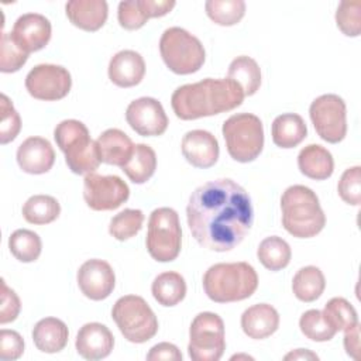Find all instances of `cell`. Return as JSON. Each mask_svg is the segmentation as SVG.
I'll list each match as a JSON object with an SVG mask.
<instances>
[{
    "label": "cell",
    "instance_id": "cell-15",
    "mask_svg": "<svg viewBox=\"0 0 361 361\" xmlns=\"http://www.w3.org/2000/svg\"><path fill=\"white\" fill-rule=\"evenodd\" d=\"M79 289L92 300H103L110 296L116 285V275L109 262L103 259H87L76 275Z\"/></svg>",
    "mask_w": 361,
    "mask_h": 361
},
{
    "label": "cell",
    "instance_id": "cell-18",
    "mask_svg": "<svg viewBox=\"0 0 361 361\" xmlns=\"http://www.w3.org/2000/svg\"><path fill=\"white\" fill-rule=\"evenodd\" d=\"M76 351L85 360L96 361L110 355L114 347L113 333L102 323L83 324L76 336Z\"/></svg>",
    "mask_w": 361,
    "mask_h": 361
},
{
    "label": "cell",
    "instance_id": "cell-21",
    "mask_svg": "<svg viewBox=\"0 0 361 361\" xmlns=\"http://www.w3.org/2000/svg\"><path fill=\"white\" fill-rule=\"evenodd\" d=\"M279 327V314L268 303L252 305L241 314V329L250 338L262 340L272 336Z\"/></svg>",
    "mask_w": 361,
    "mask_h": 361
},
{
    "label": "cell",
    "instance_id": "cell-24",
    "mask_svg": "<svg viewBox=\"0 0 361 361\" xmlns=\"http://www.w3.org/2000/svg\"><path fill=\"white\" fill-rule=\"evenodd\" d=\"M299 171L314 180H324L333 175L334 161L329 149L319 144H309L298 155Z\"/></svg>",
    "mask_w": 361,
    "mask_h": 361
},
{
    "label": "cell",
    "instance_id": "cell-33",
    "mask_svg": "<svg viewBox=\"0 0 361 361\" xmlns=\"http://www.w3.org/2000/svg\"><path fill=\"white\" fill-rule=\"evenodd\" d=\"M61 206L58 200L49 195H34L23 206V217L37 226L52 223L58 219Z\"/></svg>",
    "mask_w": 361,
    "mask_h": 361
},
{
    "label": "cell",
    "instance_id": "cell-41",
    "mask_svg": "<svg viewBox=\"0 0 361 361\" xmlns=\"http://www.w3.org/2000/svg\"><path fill=\"white\" fill-rule=\"evenodd\" d=\"M0 142L4 145L18 135L21 130V118L17 110L14 109L11 100L4 93H1L0 96Z\"/></svg>",
    "mask_w": 361,
    "mask_h": 361
},
{
    "label": "cell",
    "instance_id": "cell-25",
    "mask_svg": "<svg viewBox=\"0 0 361 361\" xmlns=\"http://www.w3.org/2000/svg\"><path fill=\"white\" fill-rule=\"evenodd\" d=\"M69 331L66 324L56 317L41 319L32 329V340L35 347L48 354L59 353L68 344Z\"/></svg>",
    "mask_w": 361,
    "mask_h": 361
},
{
    "label": "cell",
    "instance_id": "cell-3",
    "mask_svg": "<svg viewBox=\"0 0 361 361\" xmlns=\"http://www.w3.org/2000/svg\"><path fill=\"white\" fill-rule=\"evenodd\" d=\"M258 288V275L248 262H220L203 275V289L216 303H231L250 298Z\"/></svg>",
    "mask_w": 361,
    "mask_h": 361
},
{
    "label": "cell",
    "instance_id": "cell-16",
    "mask_svg": "<svg viewBox=\"0 0 361 361\" xmlns=\"http://www.w3.org/2000/svg\"><path fill=\"white\" fill-rule=\"evenodd\" d=\"M52 27L49 20L38 13L20 16L10 32L13 39L28 54L45 48L51 39Z\"/></svg>",
    "mask_w": 361,
    "mask_h": 361
},
{
    "label": "cell",
    "instance_id": "cell-4",
    "mask_svg": "<svg viewBox=\"0 0 361 361\" xmlns=\"http://www.w3.org/2000/svg\"><path fill=\"white\" fill-rule=\"evenodd\" d=\"M281 209L283 228L293 237L310 238L324 228V212L320 207L319 197L307 186H289L282 193Z\"/></svg>",
    "mask_w": 361,
    "mask_h": 361
},
{
    "label": "cell",
    "instance_id": "cell-1",
    "mask_svg": "<svg viewBox=\"0 0 361 361\" xmlns=\"http://www.w3.org/2000/svg\"><path fill=\"white\" fill-rule=\"evenodd\" d=\"M188 226L204 248L224 252L237 247L254 220L251 197L233 179H214L196 188L186 207Z\"/></svg>",
    "mask_w": 361,
    "mask_h": 361
},
{
    "label": "cell",
    "instance_id": "cell-44",
    "mask_svg": "<svg viewBox=\"0 0 361 361\" xmlns=\"http://www.w3.org/2000/svg\"><path fill=\"white\" fill-rule=\"evenodd\" d=\"M0 282H1L0 323L6 324V323H10V322L17 319V316L20 313V309H21V303H20V299H18L17 293L7 286L6 281L1 279Z\"/></svg>",
    "mask_w": 361,
    "mask_h": 361
},
{
    "label": "cell",
    "instance_id": "cell-12",
    "mask_svg": "<svg viewBox=\"0 0 361 361\" xmlns=\"http://www.w3.org/2000/svg\"><path fill=\"white\" fill-rule=\"evenodd\" d=\"M128 185L116 175L87 173L83 179V199L96 212L114 210L127 202Z\"/></svg>",
    "mask_w": 361,
    "mask_h": 361
},
{
    "label": "cell",
    "instance_id": "cell-38",
    "mask_svg": "<svg viewBox=\"0 0 361 361\" xmlns=\"http://www.w3.org/2000/svg\"><path fill=\"white\" fill-rule=\"evenodd\" d=\"M300 331L313 341H329L336 336V330L326 322L323 313L317 309L306 310L299 320Z\"/></svg>",
    "mask_w": 361,
    "mask_h": 361
},
{
    "label": "cell",
    "instance_id": "cell-39",
    "mask_svg": "<svg viewBox=\"0 0 361 361\" xmlns=\"http://www.w3.org/2000/svg\"><path fill=\"white\" fill-rule=\"evenodd\" d=\"M28 52H25L11 37L10 32L1 34L0 41V71L3 73L17 72L28 59Z\"/></svg>",
    "mask_w": 361,
    "mask_h": 361
},
{
    "label": "cell",
    "instance_id": "cell-28",
    "mask_svg": "<svg viewBox=\"0 0 361 361\" xmlns=\"http://www.w3.org/2000/svg\"><path fill=\"white\" fill-rule=\"evenodd\" d=\"M121 169L131 182L145 183L157 169L155 151L147 144H135L131 158Z\"/></svg>",
    "mask_w": 361,
    "mask_h": 361
},
{
    "label": "cell",
    "instance_id": "cell-36",
    "mask_svg": "<svg viewBox=\"0 0 361 361\" xmlns=\"http://www.w3.org/2000/svg\"><path fill=\"white\" fill-rule=\"evenodd\" d=\"M323 316L326 322L336 330L344 331L345 329L358 323V316L354 306L344 298L330 299L323 309Z\"/></svg>",
    "mask_w": 361,
    "mask_h": 361
},
{
    "label": "cell",
    "instance_id": "cell-47",
    "mask_svg": "<svg viewBox=\"0 0 361 361\" xmlns=\"http://www.w3.org/2000/svg\"><path fill=\"white\" fill-rule=\"evenodd\" d=\"M285 360H319V357L314 353L309 351V350L298 348V350L290 351L289 354H286Z\"/></svg>",
    "mask_w": 361,
    "mask_h": 361
},
{
    "label": "cell",
    "instance_id": "cell-13",
    "mask_svg": "<svg viewBox=\"0 0 361 361\" xmlns=\"http://www.w3.org/2000/svg\"><path fill=\"white\" fill-rule=\"evenodd\" d=\"M71 87V73L61 65L41 63L34 66L25 76L27 92L38 100H61L69 93Z\"/></svg>",
    "mask_w": 361,
    "mask_h": 361
},
{
    "label": "cell",
    "instance_id": "cell-6",
    "mask_svg": "<svg viewBox=\"0 0 361 361\" xmlns=\"http://www.w3.org/2000/svg\"><path fill=\"white\" fill-rule=\"evenodd\" d=\"M221 131L227 152L237 162L254 161L264 148V127L255 114H233L223 123Z\"/></svg>",
    "mask_w": 361,
    "mask_h": 361
},
{
    "label": "cell",
    "instance_id": "cell-32",
    "mask_svg": "<svg viewBox=\"0 0 361 361\" xmlns=\"http://www.w3.org/2000/svg\"><path fill=\"white\" fill-rule=\"evenodd\" d=\"M154 17H157V13L152 0H126L118 4L117 18L126 30H138Z\"/></svg>",
    "mask_w": 361,
    "mask_h": 361
},
{
    "label": "cell",
    "instance_id": "cell-40",
    "mask_svg": "<svg viewBox=\"0 0 361 361\" xmlns=\"http://www.w3.org/2000/svg\"><path fill=\"white\" fill-rule=\"evenodd\" d=\"M336 24L344 35L358 37L361 32V1H341L336 11Z\"/></svg>",
    "mask_w": 361,
    "mask_h": 361
},
{
    "label": "cell",
    "instance_id": "cell-9",
    "mask_svg": "<svg viewBox=\"0 0 361 361\" xmlns=\"http://www.w3.org/2000/svg\"><path fill=\"white\" fill-rule=\"evenodd\" d=\"M149 255L158 262H171L180 252L182 230L178 213L171 207H158L149 214L145 238Z\"/></svg>",
    "mask_w": 361,
    "mask_h": 361
},
{
    "label": "cell",
    "instance_id": "cell-46",
    "mask_svg": "<svg viewBox=\"0 0 361 361\" xmlns=\"http://www.w3.org/2000/svg\"><path fill=\"white\" fill-rule=\"evenodd\" d=\"M344 348L351 358H360V323L344 330Z\"/></svg>",
    "mask_w": 361,
    "mask_h": 361
},
{
    "label": "cell",
    "instance_id": "cell-45",
    "mask_svg": "<svg viewBox=\"0 0 361 361\" xmlns=\"http://www.w3.org/2000/svg\"><path fill=\"white\" fill-rule=\"evenodd\" d=\"M148 361H159V360H166V361H180L182 354L179 348L172 344V343H159L155 344L149 353L147 354Z\"/></svg>",
    "mask_w": 361,
    "mask_h": 361
},
{
    "label": "cell",
    "instance_id": "cell-2",
    "mask_svg": "<svg viewBox=\"0 0 361 361\" xmlns=\"http://www.w3.org/2000/svg\"><path fill=\"white\" fill-rule=\"evenodd\" d=\"M244 92L231 79H203L179 86L171 97L173 113L180 120H196L238 107Z\"/></svg>",
    "mask_w": 361,
    "mask_h": 361
},
{
    "label": "cell",
    "instance_id": "cell-20",
    "mask_svg": "<svg viewBox=\"0 0 361 361\" xmlns=\"http://www.w3.org/2000/svg\"><path fill=\"white\" fill-rule=\"evenodd\" d=\"M144 75L145 62L135 51H120L109 62V79L118 87H133L142 80Z\"/></svg>",
    "mask_w": 361,
    "mask_h": 361
},
{
    "label": "cell",
    "instance_id": "cell-11",
    "mask_svg": "<svg viewBox=\"0 0 361 361\" xmlns=\"http://www.w3.org/2000/svg\"><path fill=\"white\" fill-rule=\"evenodd\" d=\"M310 120L319 137L337 144L347 134V109L344 100L333 93L316 97L309 107Z\"/></svg>",
    "mask_w": 361,
    "mask_h": 361
},
{
    "label": "cell",
    "instance_id": "cell-34",
    "mask_svg": "<svg viewBox=\"0 0 361 361\" xmlns=\"http://www.w3.org/2000/svg\"><path fill=\"white\" fill-rule=\"evenodd\" d=\"M8 248L16 259L21 262H32L41 255L42 243L37 233L27 228H18L8 237Z\"/></svg>",
    "mask_w": 361,
    "mask_h": 361
},
{
    "label": "cell",
    "instance_id": "cell-5",
    "mask_svg": "<svg viewBox=\"0 0 361 361\" xmlns=\"http://www.w3.org/2000/svg\"><path fill=\"white\" fill-rule=\"evenodd\" d=\"M54 138L65 154L69 169L76 175L93 173L102 159L97 144L89 135L87 127L79 120H63L54 130Z\"/></svg>",
    "mask_w": 361,
    "mask_h": 361
},
{
    "label": "cell",
    "instance_id": "cell-17",
    "mask_svg": "<svg viewBox=\"0 0 361 361\" xmlns=\"http://www.w3.org/2000/svg\"><path fill=\"white\" fill-rule=\"evenodd\" d=\"M182 155L195 168H210L219 159L217 138L206 130L188 131L180 144Z\"/></svg>",
    "mask_w": 361,
    "mask_h": 361
},
{
    "label": "cell",
    "instance_id": "cell-27",
    "mask_svg": "<svg viewBox=\"0 0 361 361\" xmlns=\"http://www.w3.org/2000/svg\"><path fill=\"white\" fill-rule=\"evenodd\" d=\"M151 292L159 305L171 307L183 300L186 295V282L178 272H162L154 279Z\"/></svg>",
    "mask_w": 361,
    "mask_h": 361
},
{
    "label": "cell",
    "instance_id": "cell-42",
    "mask_svg": "<svg viewBox=\"0 0 361 361\" xmlns=\"http://www.w3.org/2000/svg\"><path fill=\"white\" fill-rule=\"evenodd\" d=\"M337 190L340 197L351 204V206H360L361 203V168L360 166H351L345 169L338 180Z\"/></svg>",
    "mask_w": 361,
    "mask_h": 361
},
{
    "label": "cell",
    "instance_id": "cell-37",
    "mask_svg": "<svg viewBox=\"0 0 361 361\" xmlns=\"http://www.w3.org/2000/svg\"><path fill=\"white\" fill-rule=\"evenodd\" d=\"M144 223V213L138 209H124L116 214L109 224V233L118 241H126L140 233Z\"/></svg>",
    "mask_w": 361,
    "mask_h": 361
},
{
    "label": "cell",
    "instance_id": "cell-10",
    "mask_svg": "<svg viewBox=\"0 0 361 361\" xmlns=\"http://www.w3.org/2000/svg\"><path fill=\"white\" fill-rule=\"evenodd\" d=\"M226 350L223 319L212 312L199 313L189 329L188 353L193 361H217Z\"/></svg>",
    "mask_w": 361,
    "mask_h": 361
},
{
    "label": "cell",
    "instance_id": "cell-29",
    "mask_svg": "<svg viewBox=\"0 0 361 361\" xmlns=\"http://www.w3.org/2000/svg\"><path fill=\"white\" fill-rule=\"evenodd\" d=\"M326 288V279L323 272L313 265L300 268L292 281V290L295 296L302 302H314L319 299Z\"/></svg>",
    "mask_w": 361,
    "mask_h": 361
},
{
    "label": "cell",
    "instance_id": "cell-30",
    "mask_svg": "<svg viewBox=\"0 0 361 361\" xmlns=\"http://www.w3.org/2000/svg\"><path fill=\"white\" fill-rule=\"evenodd\" d=\"M228 79L240 85L244 96H252L261 86V69L255 59L241 55L231 61L228 66Z\"/></svg>",
    "mask_w": 361,
    "mask_h": 361
},
{
    "label": "cell",
    "instance_id": "cell-19",
    "mask_svg": "<svg viewBox=\"0 0 361 361\" xmlns=\"http://www.w3.org/2000/svg\"><path fill=\"white\" fill-rule=\"evenodd\" d=\"M18 166L31 175L48 172L55 162V151L51 142L42 137H28L17 148Z\"/></svg>",
    "mask_w": 361,
    "mask_h": 361
},
{
    "label": "cell",
    "instance_id": "cell-7",
    "mask_svg": "<svg viewBox=\"0 0 361 361\" xmlns=\"http://www.w3.org/2000/svg\"><path fill=\"white\" fill-rule=\"evenodd\" d=\"M162 61L176 75L197 72L204 63V48L199 38L180 27L166 28L159 39Z\"/></svg>",
    "mask_w": 361,
    "mask_h": 361
},
{
    "label": "cell",
    "instance_id": "cell-35",
    "mask_svg": "<svg viewBox=\"0 0 361 361\" xmlns=\"http://www.w3.org/2000/svg\"><path fill=\"white\" fill-rule=\"evenodd\" d=\"M204 8L213 23L224 27L240 23L245 14V3L243 0H207Z\"/></svg>",
    "mask_w": 361,
    "mask_h": 361
},
{
    "label": "cell",
    "instance_id": "cell-31",
    "mask_svg": "<svg viewBox=\"0 0 361 361\" xmlns=\"http://www.w3.org/2000/svg\"><path fill=\"white\" fill-rule=\"evenodd\" d=\"M257 257L267 269L281 271L288 267L292 251L289 244L283 238L278 235H271L259 243Z\"/></svg>",
    "mask_w": 361,
    "mask_h": 361
},
{
    "label": "cell",
    "instance_id": "cell-43",
    "mask_svg": "<svg viewBox=\"0 0 361 361\" xmlns=\"http://www.w3.org/2000/svg\"><path fill=\"white\" fill-rule=\"evenodd\" d=\"M24 353V340L14 331L3 329L0 331V358L3 361L18 360Z\"/></svg>",
    "mask_w": 361,
    "mask_h": 361
},
{
    "label": "cell",
    "instance_id": "cell-14",
    "mask_svg": "<svg viewBox=\"0 0 361 361\" xmlns=\"http://www.w3.org/2000/svg\"><path fill=\"white\" fill-rule=\"evenodd\" d=\"M128 126L142 137L161 135L168 128V117L162 104L154 97L133 100L126 110Z\"/></svg>",
    "mask_w": 361,
    "mask_h": 361
},
{
    "label": "cell",
    "instance_id": "cell-8",
    "mask_svg": "<svg viewBox=\"0 0 361 361\" xmlns=\"http://www.w3.org/2000/svg\"><path fill=\"white\" fill-rule=\"evenodd\" d=\"M111 317L124 338L130 343H147L158 331L155 313L149 305L137 295H126L117 299L111 309Z\"/></svg>",
    "mask_w": 361,
    "mask_h": 361
},
{
    "label": "cell",
    "instance_id": "cell-23",
    "mask_svg": "<svg viewBox=\"0 0 361 361\" xmlns=\"http://www.w3.org/2000/svg\"><path fill=\"white\" fill-rule=\"evenodd\" d=\"M102 162L123 168L131 158L134 144L131 138L118 128H109L103 131L96 140Z\"/></svg>",
    "mask_w": 361,
    "mask_h": 361
},
{
    "label": "cell",
    "instance_id": "cell-22",
    "mask_svg": "<svg viewBox=\"0 0 361 361\" xmlns=\"http://www.w3.org/2000/svg\"><path fill=\"white\" fill-rule=\"evenodd\" d=\"M65 10L69 21L85 31H97L109 16V6L104 0H71Z\"/></svg>",
    "mask_w": 361,
    "mask_h": 361
},
{
    "label": "cell",
    "instance_id": "cell-26",
    "mask_svg": "<svg viewBox=\"0 0 361 361\" xmlns=\"http://www.w3.org/2000/svg\"><path fill=\"white\" fill-rule=\"evenodd\" d=\"M306 135V123L296 113L281 114L272 123V141L279 148H295Z\"/></svg>",
    "mask_w": 361,
    "mask_h": 361
}]
</instances>
